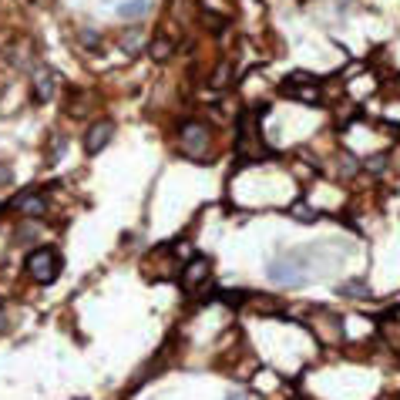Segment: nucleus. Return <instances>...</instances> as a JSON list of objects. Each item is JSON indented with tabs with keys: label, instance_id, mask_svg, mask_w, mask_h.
I'll return each mask as SVG.
<instances>
[{
	"label": "nucleus",
	"instance_id": "1",
	"mask_svg": "<svg viewBox=\"0 0 400 400\" xmlns=\"http://www.w3.org/2000/svg\"><path fill=\"white\" fill-rule=\"evenodd\" d=\"M178 152L189 161H209V155H212V128L205 121H185L178 128Z\"/></svg>",
	"mask_w": 400,
	"mask_h": 400
},
{
	"label": "nucleus",
	"instance_id": "10",
	"mask_svg": "<svg viewBox=\"0 0 400 400\" xmlns=\"http://www.w3.org/2000/svg\"><path fill=\"white\" fill-rule=\"evenodd\" d=\"M40 232H44V229H40V222H34V219H24V222L17 226V232H14V236H17L14 242H21V245H24V242H34V239H40Z\"/></svg>",
	"mask_w": 400,
	"mask_h": 400
},
{
	"label": "nucleus",
	"instance_id": "8",
	"mask_svg": "<svg viewBox=\"0 0 400 400\" xmlns=\"http://www.w3.org/2000/svg\"><path fill=\"white\" fill-rule=\"evenodd\" d=\"M31 94H34L38 105H47V101L54 98V75H51L47 68H38V71H34V78H31Z\"/></svg>",
	"mask_w": 400,
	"mask_h": 400
},
{
	"label": "nucleus",
	"instance_id": "3",
	"mask_svg": "<svg viewBox=\"0 0 400 400\" xmlns=\"http://www.w3.org/2000/svg\"><path fill=\"white\" fill-rule=\"evenodd\" d=\"M269 280L280 282V286H293V282L303 280V256L296 252H282L276 259H269Z\"/></svg>",
	"mask_w": 400,
	"mask_h": 400
},
{
	"label": "nucleus",
	"instance_id": "9",
	"mask_svg": "<svg viewBox=\"0 0 400 400\" xmlns=\"http://www.w3.org/2000/svg\"><path fill=\"white\" fill-rule=\"evenodd\" d=\"M172 51H175V40L165 38V34H159V38L148 44V54H152L155 61H168V57H172Z\"/></svg>",
	"mask_w": 400,
	"mask_h": 400
},
{
	"label": "nucleus",
	"instance_id": "16",
	"mask_svg": "<svg viewBox=\"0 0 400 400\" xmlns=\"http://www.w3.org/2000/svg\"><path fill=\"white\" fill-rule=\"evenodd\" d=\"M10 178H14L10 165H3V161H0V185H10Z\"/></svg>",
	"mask_w": 400,
	"mask_h": 400
},
{
	"label": "nucleus",
	"instance_id": "5",
	"mask_svg": "<svg viewBox=\"0 0 400 400\" xmlns=\"http://www.w3.org/2000/svg\"><path fill=\"white\" fill-rule=\"evenodd\" d=\"M111 138H115V121L111 118L94 121V124L84 131V155H101V152L108 148Z\"/></svg>",
	"mask_w": 400,
	"mask_h": 400
},
{
	"label": "nucleus",
	"instance_id": "11",
	"mask_svg": "<svg viewBox=\"0 0 400 400\" xmlns=\"http://www.w3.org/2000/svg\"><path fill=\"white\" fill-rule=\"evenodd\" d=\"M145 10H148V0H124V3H118V17H124V21H135Z\"/></svg>",
	"mask_w": 400,
	"mask_h": 400
},
{
	"label": "nucleus",
	"instance_id": "15",
	"mask_svg": "<svg viewBox=\"0 0 400 400\" xmlns=\"http://www.w3.org/2000/svg\"><path fill=\"white\" fill-rule=\"evenodd\" d=\"M289 215H293V219H303V222H313V219H317V212H313L310 205H293Z\"/></svg>",
	"mask_w": 400,
	"mask_h": 400
},
{
	"label": "nucleus",
	"instance_id": "7",
	"mask_svg": "<svg viewBox=\"0 0 400 400\" xmlns=\"http://www.w3.org/2000/svg\"><path fill=\"white\" fill-rule=\"evenodd\" d=\"M209 276H212V263H209L205 256L189 259V263H185V269H182V286H185V293H192V289L205 286Z\"/></svg>",
	"mask_w": 400,
	"mask_h": 400
},
{
	"label": "nucleus",
	"instance_id": "14",
	"mask_svg": "<svg viewBox=\"0 0 400 400\" xmlns=\"http://www.w3.org/2000/svg\"><path fill=\"white\" fill-rule=\"evenodd\" d=\"M78 40L84 44V47H98V44H101V34H98L94 27H81V31H78Z\"/></svg>",
	"mask_w": 400,
	"mask_h": 400
},
{
	"label": "nucleus",
	"instance_id": "4",
	"mask_svg": "<svg viewBox=\"0 0 400 400\" xmlns=\"http://www.w3.org/2000/svg\"><path fill=\"white\" fill-rule=\"evenodd\" d=\"M280 91L286 98H296V101H306V105H317L320 101V84L313 75H289L280 84Z\"/></svg>",
	"mask_w": 400,
	"mask_h": 400
},
{
	"label": "nucleus",
	"instance_id": "12",
	"mask_svg": "<svg viewBox=\"0 0 400 400\" xmlns=\"http://www.w3.org/2000/svg\"><path fill=\"white\" fill-rule=\"evenodd\" d=\"M121 51L124 54H138L142 51V27H128L121 34Z\"/></svg>",
	"mask_w": 400,
	"mask_h": 400
},
{
	"label": "nucleus",
	"instance_id": "6",
	"mask_svg": "<svg viewBox=\"0 0 400 400\" xmlns=\"http://www.w3.org/2000/svg\"><path fill=\"white\" fill-rule=\"evenodd\" d=\"M47 205H51V199H47L44 189H27V192H21L17 199L10 202V209L21 212L24 219H40V215L47 212Z\"/></svg>",
	"mask_w": 400,
	"mask_h": 400
},
{
	"label": "nucleus",
	"instance_id": "2",
	"mask_svg": "<svg viewBox=\"0 0 400 400\" xmlns=\"http://www.w3.org/2000/svg\"><path fill=\"white\" fill-rule=\"evenodd\" d=\"M27 276L40 286H51V282L61 276V256H57V249H51V245H38V249H31V256H27Z\"/></svg>",
	"mask_w": 400,
	"mask_h": 400
},
{
	"label": "nucleus",
	"instance_id": "17",
	"mask_svg": "<svg viewBox=\"0 0 400 400\" xmlns=\"http://www.w3.org/2000/svg\"><path fill=\"white\" fill-rule=\"evenodd\" d=\"M7 326H10V323H7V313L0 310V333H7Z\"/></svg>",
	"mask_w": 400,
	"mask_h": 400
},
{
	"label": "nucleus",
	"instance_id": "13",
	"mask_svg": "<svg viewBox=\"0 0 400 400\" xmlns=\"http://www.w3.org/2000/svg\"><path fill=\"white\" fill-rule=\"evenodd\" d=\"M340 296H347V299H363V296H370V293H366V282L350 280V282L340 286Z\"/></svg>",
	"mask_w": 400,
	"mask_h": 400
},
{
	"label": "nucleus",
	"instance_id": "18",
	"mask_svg": "<svg viewBox=\"0 0 400 400\" xmlns=\"http://www.w3.org/2000/svg\"><path fill=\"white\" fill-rule=\"evenodd\" d=\"M226 400H245V397H242V394H229V397H226Z\"/></svg>",
	"mask_w": 400,
	"mask_h": 400
}]
</instances>
